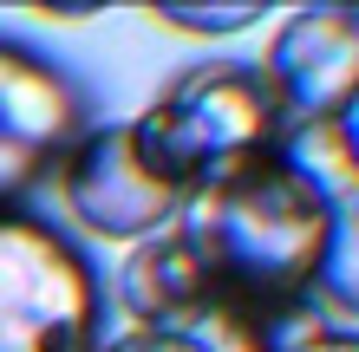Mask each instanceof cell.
<instances>
[{"mask_svg": "<svg viewBox=\"0 0 359 352\" xmlns=\"http://www.w3.org/2000/svg\"><path fill=\"white\" fill-rule=\"evenodd\" d=\"M287 352H359V339H353V333H313V339L287 346Z\"/></svg>", "mask_w": 359, "mask_h": 352, "instance_id": "obj_8", "label": "cell"}, {"mask_svg": "<svg viewBox=\"0 0 359 352\" xmlns=\"http://www.w3.org/2000/svg\"><path fill=\"white\" fill-rule=\"evenodd\" d=\"M92 352H222L209 333H183V326H124V333L98 339Z\"/></svg>", "mask_w": 359, "mask_h": 352, "instance_id": "obj_6", "label": "cell"}, {"mask_svg": "<svg viewBox=\"0 0 359 352\" xmlns=\"http://www.w3.org/2000/svg\"><path fill=\"white\" fill-rule=\"evenodd\" d=\"M157 27H177V33H242V27H255L262 7H157L151 13Z\"/></svg>", "mask_w": 359, "mask_h": 352, "instance_id": "obj_7", "label": "cell"}, {"mask_svg": "<svg viewBox=\"0 0 359 352\" xmlns=\"http://www.w3.org/2000/svg\"><path fill=\"white\" fill-rule=\"evenodd\" d=\"M262 78L281 105V124L346 118L359 92V13L353 7H301L268 39Z\"/></svg>", "mask_w": 359, "mask_h": 352, "instance_id": "obj_5", "label": "cell"}, {"mask_svg": "<svg viewBox=\"0 0 359 352\" xmlns=\"http://www.w3.org/2000/svg\"><path fill=\"white\" fill-rule=\"evenodd\" d=\"M104 281L53 216L0 209V352H92Z\"/></svg>", "mask_w": 359, "mask_h": 352, "instance_id": "obj_2", "label": "cell"}, {"mask_svg": "<svg viewBox=\"0 0 359 352\" xmlns=\"http://www.w3.org/2000/svg\"><path fill=\"white\" fill-rule=\"evenodd\" d=\"M59 202L86 235L98 241H144L170 229L183 202L137 163L124 124H92L59 163Z\"/></svg>", "mask_w": 359, "mask_h": 352, "instance_id": "obj_4", "label": "cell"}, {"mask_svg": "<svg viewBox=\"0 0 359 352\" xmlns=\"http://www.w3.org/2000/svg\"><path fill=\"white\" fill-rule=\"evenodd\" d=\"M131 150L177 202L203 183L229 176L236 163L262 157L281 137V105H274L262 66L248 59H196L177 78H163L157 98L131 124Z\"/></svg>", "mask_w": 359, "mask_h": 352, "instance_id": "obj_1", "label": "cell"}, {"mask_svg": "<svg viewBox=\"0 0 359 352\" xmlns=\"http://www.w3.org/2000/svg\"><path fill=\"white\" fill-rule=\"evenodd\" d=\"M86 131L79 78L39 46L0 33V209H20Z\"/></svg>", "mask_w": 359, "mask_h": 352, "instance_id": "obj_3", "label": "cell"}]
</instances>
